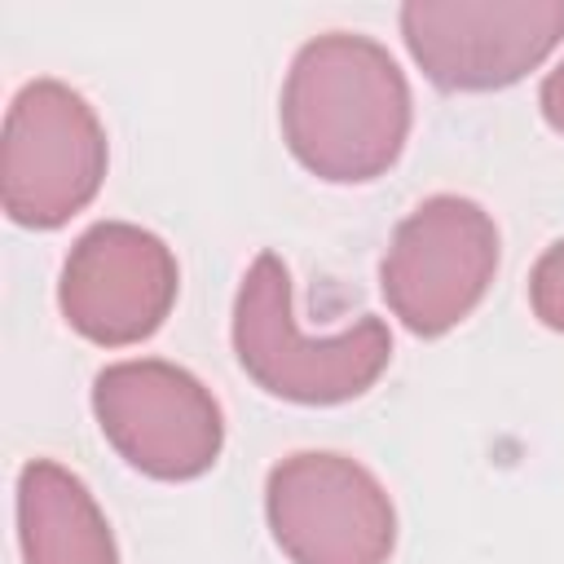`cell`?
Returning a JSON list of instances; mask_svg holds the SVG:
<instances>
[{"mask_svg": "<svg viewBox=\"0 0 564 564\" xmlns=\"http://www.w3.org/2000/svg\"><path fill=\"white\" fill-rule=\"evenodd\" d=\"M401 31L441 88H502L564 35V0L546 4H405Z\"/></svg>", "mask_w": 564, "mask_h": 564, "instance_id": "ba28073f", "label": "cell"}, {"mask_svg": "<svg viewBox=\"0 0 564 564\" xmlns=\"http://www.w3.org/2000/svg\"><path fill=\"white\" fill-rule=\"evenodd\" d=\"M176 300L172 251L123 220L93 225L62 269V313L93 344H137Z\"/></svg>", "mask_w": 564, "mask_h": 564, "instance_id": "52a82bcc", "label": "cell"}, {"mask_svg": "<svg viewBox=\"0 0 564 564\" xmlns=\"http://www.w3.org/2000/svg\"><path fill=\"white\" fill-rule=\"evenodd\" d=\"M234 348L242 370L273 397L330 405L361 397L392 357V339L379 317H361L330 339H304L291 317V278L273 251H260L242 278L234 308Z\"/></svg>", "mask_w": 564, "mask_h": 564, "instance_id": "7a4b0ae2", "label": "cell"}, {"mask_svg": "<svg viewBox=\"0 0 564 564\" xmlns=\"http://www.w3.org/2000/svg\"><path fill=\"white\" fill-rule=\"evenodd\" d=\"M542 115H546L551 128L564 132V62H560V66L546 75V84H542Z\"/></svg>", "mask_w": 564, "mask_h": 564, "instance_id": "8fae6325", "label": "cell"}, {"mask_svg": "<svg viewBox=\"0 0 564 564\" xmlns=\"http://www.w3.org/2000/svg\"><path fill=\"white\" fill-rule=\"evenodd\" d=\"M498 229L471 198H427L383 256V295L414 335H441L485 295Z\"/></svg>", "mask_w": 564, "mask_h": 564, "instance_id": "277c9868", "label": "cell"}, {"mask_svg": "<svg viewBox=\"0 0 564 564\" xmlns=\"http://www.w3.org/2000/svg\"><path fill=\"white\" fill-rule=\"evenodd\" d=\"M93 410L106 441L145 476L185 480L220 454V405L167 361L106 366L93 383Z\"/></svg>", "mask_w": 564, "mask_h": 564, "instance_id": "5b68a950", "label": "cell"}, {"mask_svg": "<svg viewBox=\"0 0 564 564\" xmlns=\"http://www.w3.org/2000/svg\"><path fill=\"white\" fill-rule=\"evenodd\" d=\"M101 176L106 132L93 106L57 79L22 84L9 101L0 145V198L9 220L53 229L97 194Z\"/></svg>", "mask_w": 564, "mask_h": 564, "instance_id": "3957f363", "label": "cell"}, {"mask_svg": "<svg viewBox=\"0 0 564 564\" xmlns=\"http://www.w3.org/2000/svg\"><path fill=\"white\" fill-rule=\"evenodd\" d=\"M529 295H533L538 317H542L546 326L564 330V242H555V247H551V251L538 260Z\"/></svg>", "mask_w": 564, "mask_h": 564, "instance_id": "30bf717a", "label": "cell"}, {"mask_svg": "<svg viewBox=\"0 0 564 564\" xmlns=\"http://www.w3.org/2000/svg\"><path fill=\"white\" fill-rule=\"evenodd\" d=\"M269 524L295 564H383L392 502L344 454H291L269 476Z\"/></svg>", "mask_w": 564, "mask_h": 564, "instance_id": "8992f818", "label": "cell"}, {"mask_svg": "<svg viewBox=\"0 0 564 564\" xmlns=\"http://www.w3.org/2000/svg\"><path fill=\"white\" fill-rule=\"evenodd\" d=\"M18 538L26 564H119L110 524L84 480L44 458L18 476Z\"/></svg>", "mask_w": 564, "mask_h": 564, "instance_id": "9c48e42d", "label": "cell"}, {"mask_svg": "<svg viewBox=\"0 0 564 564\" xmlns=\"http://www.w3.org/2000/svg\"><path fill=\"white\" fill-rule=\"evenodd\" d=\"M282 128L308 172L370 181L405 145L410 93L375 40L335 31L300 48L282 93Z\"/></svg>", "mask_w": 564, "mask_h": 564, "instance_id": "6da1fadb", "label": "cell"}]
</instances>
